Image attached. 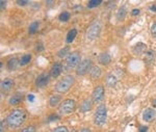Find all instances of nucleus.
Here are the masks:
<instances>
[{
    "label": "nucleus",
    "instance_id": "33",
    "mask_svg": "<svg viewBox=\"0 0 156 132\" xmlns=\"http://www.w3.org/2000/svg\"><path fill=\"white\" fill-rule=\"evenodd\" d=\"M55 120H59V117L58 115H50L49 117V120H48V121L51 122V121H55Z\"/></svg>",
    "mask_w": 156,
    "mask_h": 132
},
{
    "label": "nucleus",
    "instance_id": "32",
    "mask_svg": "<svg viewBox=\"0 0 156 132\" xmlns=\"http://www.w3.org/2000/svg\"><path fill=\"white\" fill-rule=\"evenodd\" d=\"M150 31H151L152 37L156 38V22H155V23H153V25L151 26V29H150Z\"/></svg>",
    "mask_w": 156,
    "mask_h": 132
},
{
    "label": "nucleus",
    "instance_id": "18",
    "mask_svg": "<svg viewBox=\"0 0 156 132\" xmlns=\"http://www.w3.org/2000/svg\"><path fill=\"white\" fill-rule=\"evenodd\" d=\"M92 106H93V103L90 99H87L82 102V104L80 105V110L82 113H87V111H90L92 109Z\"/></svg>",
    "mask_w": 156,
    "mask_h": 132
},
{
    "label": "nucleus",
    "instance_id": "17",
    "mask_svg": "<svg viewBox=\"0 0 156 132\" xmlns=\"http://www.w3.org/2000/svg\"><path fill=\"white\" fill-rule=\"evenodd\" d=\"M101 69H100L99 67H97V66H94V67H92L91 71H90V75H91L92 79H98V78L101 76Z\"/></svg>",
    "mask_w": 156,
    "mask_h": 132
},
{
    "label": "nucleus",
    "instance_id": "35",
    "mask_svg": "<svg viewBox=\"0 0 156 132\" xmlns=\"http://www.w3.org/2000/svg\"><path fill=\"white\" fill-rule=\"evenodd\" d=\"M139 14V9H134L131 11V15L132 16H137Z\"/></svg>",
    "mask_w": 156,
    "mask_h": 132
},
{
    "label": "nucleus",
    "instance_id": "41",
    "mask_svg": "<svg viewBox=\"0 0 156 132\" xmlns=\"http://www.w3.org/2000/svg\"><path fill=\"white\" fill-rule=\"evenodd\" d=\"M80 132H91V130H90V129H87V128H84V129H82Z\"/></svg>",
    "mask_w": 156,
    "mask_h": 132
},
{
    "label": "nucleus",
    "instance_id": "12",
    "mask_svg": "<svg viewBox=\"0 0 156 132\" xmlns=\"http://www.w3.org/2000/svg\"><path fill=\"white\" fill-rule=\"evenodd\" d=\"M61 72H63V65L59 63H55L54 65L52 66L51 70H50V76L56 78L61 75Z\"/></svg>",
    "mask_w": 156,
    "mask_h": 132
},
{
    "label": "nucleus",
    "instance_id": "21",
    "mask_svg": "<svg viewBox=\"0 0 156 132\" xmlns=\"http://www.w3.org/2000/svg\"><path fill=\"white\" fill-rule=\"evenodd\" d=\"M76 35H77V30L75 28L71 29L67 35V43H72L76 38Z\"/></svg>",
    "mask_w": 156,
    "mask_h": 132
},
{
    "label": "nucleus",
    "instance_id": "29",
    "mask_svg": "<svg viewBox=\"0 0 156 132\" xmlns=\"http://www.w3.org/2000/svg\"><path fill=\"white\" fill-rule=\"evenodd\" d=\"M52 132H69V130L66 126H59V127H56L55 129L52 130Z\"/></svg>",
    "mask_w": 156,
    "mask_h": 132
},
{
    "label": "nucleus",
    "instance_id": "20",
    "mask_svg": "<svg viewBox=\"0 0 156 132\" xmlns=\"http://www.w3.org/2000/svg\"><path fill=\"white\" fill-rule=\"evenodd\" d=\"M19 65H20V61H18V58H16V57L11 58L7 61V68H9V70H11V71L12 70H16Z\"/></svg>",
    "mask_w": 156,
    "mask_h": 132
},
{
    "label": "nucleus",
    "instance_id": "11",
    "mask_svg": "<svg viewBox=\"0 0 156 132\" xmlns=\"http://www.w3.org/2000/svg\"><path fill=\"white\" fill-rule=\"evenodd\" d=\"M156 118V111L153 108H147L143 113V119L146 122H152Z\"/></svg>",
    "mask_w": 156,
    "mask_h": 132
},
{
    "label": "nucleus",
    "instance_id": "2",
    "mask_svg": "<svg viewBox=\"0 0 156 132\" xmlns=\"http://www.w3.org/2000/svg\"><path fill=\"white\" fill-rule=\"evenodd\" d=\"M73 84H74V77L71 75H67L61 81L57 82L56 87H55V91L59 94H65L71 89Z\"/></svg>",
    "mask_w": 156,
    "mask_h": 132
},
{
    "label": "nucleus",
    "instance_id": "23",
    "mask_svg": "<svg viewBox=\"0 0 156 132\" xmlns=\"http://www.w3.org/2000/svg\"><path fill=\"white\" fill-rule=\"evenodd\" d=\"M39 26H40V22H38V21L31 23L30 26H29V28H28L29 33H30V35H33V33L37 32L38 29H39Z\"/></svg>",
    "mask_w": 156,
    "mask_h": 132
},
{
    "label": "nucleus",
    "instance_id": "5",
    "mask_svg": "<svg viewBox=\"0 0 156 132\" xmlns=\"http://www.w3.org/2000/svg\"><path fill=\"white\" fill-rule=\"evenodd\" d=\"M76 108V103L74 100L68 99L63 101L59 104V113L61 115H69V113H73Z\"/></svg>",
    "mask_w": 156,
    "mask_h": 132
},
{
    "label": "nucleus",
    "instance_id": "1",
    "mask_svg": "<svg viewBox=\"0 0 156 132\" xmlns=\"http://www.w3.org/2000/svg\"><path fill=\"white\" fill-rule=\"evenodd\" d=\"M27 119V111L24 109H15L9 115L6 119L7 125L11 128H17L20 127Z\"/></svg>",
    "mask_w": 156,
    "mask_h": 132
},
{
    "label": "nucleus",
    "instance_id": "43",
    "mask_svg": "<svg viewBox=\"0 0 156 132\" xmlns=\"http://www.w3.org/2000/svg\"><path fill=\"white\" fill-rule=\"evenodd\" d=\"M111 132H115V131H111Z\"/></svg>",
    "mask_w": 156,
    "mask_h": 132
},
{
    "label": "nucleus",
    "instance_id": "4",
    "mask_svg": "<svg viewBox=\"0 0 156 132\" xmlns=\"http://www.w3.org/2000/svg\"><path fill=\"white\" fill-rule=\"evenodd\" d=\"M81 56L80 53L77 51H74L72 53H70L66 58V65H67L68 69H73L79 66V63H81Z\"/></svg>",
    "mask_w": 156,
    "mask_h": 132
},
{
    "label": "nucleus",
    "instance_id": "14",
    "mask_svg": "<svg viewBox=\"0 0 156 132\" xmlns=\"http://www.w3.org/2000/svg\"><path fill=\"white\" fill-rule=\"evenodd\" d=\"M147 50V45L144 43H137L136 45H134L133 47V53L136 55H142L144 54Z\"/></svg>",
    "mask_w": 156,
    "mask_h": 132
},
{
    "label": "nucleus",
    "instance_id": "15",
    "mask_svg": "<svg viewBox=\"0 0 156 132\" xmlns=\"http://www.w3.org/2000/svg\"><path fill=\"white\" fill-rule=\"evenodd\" d=\"M98 61L101 65H104V66H107L110 63L111 61V57L108 53H101L98 57Z\"/></svg>",
    "mask_w": 156,
    "mask_h": 132
},
{
    "label": "nucleus",
    "instance_id": "42",
    "mask_svg": "<svg viewBox=\"0 0 156 132\" xmlns=\"http://www.w3.org/2000/svg\"><path fill=\"white\" fill-rule=\"evenodd\" d=\"M72 132H77V131H75V130H73V131H72Z\"/></svg>",
    "mask_w": 156,
    "mask_h": 132
},
{
    "label": "nucleus",
    "instance_id": "38",
    "mask_svg": "<svg viewBox=\"0 0 156 132\" xmlns=\"http://www.w3.org/2000/svg\"><path fill=\"white\" fill-rule=\"evenodd\" d=\"M0 5H1V9H4L5 5H6V2H5V1H3V0H1V1H0Z\"/></svg>",
    "mask_w": 156,
    "mask_h": 132
},
{
    "label": "nucleus",
    "instance_id": "8",
    "mask_svg": "<svg viewBox=\"0 0 156 132\" xmlns=\"http://www.w3.org/2000/svg\"><path fill=\"white\" fill-rule=\"evenodd\" d=\"M104 87L102 85H98L93 92V100L95 102H101L104 99Z\"/></svg>",
    "mask_w": 156,
    "mask_h": 132
},
{
    "label": "nucleus",
    "instance_id": "6",
    "mask_svg": "<svg viewBox=\"0 0 156 132\" xmlns=\"http://www.w3.org/2000/svg\"><path fill=\"white\" fill-rule=\"evenodd\" d=\"M100 31H101V25H100L99 22H95L93 23L91 26L89 27L87 29V37L89 38L90 40H95L98 35H100Z\"/></svg>",
    "mask_w": 156,
    "mask_h": 132
},
{
    "label": "nucleus",
    "instance_id": "36",
    "mask_svg": "<svg viewBox=\"0 0 156 132\" xmlns=\"http://www.w3.org/2000/svg\"><path fill=\"white\" fill-rule=\"evenodd\" d=\"M0 132H5V127H4V122H1L0 124Z\"/></svg>",
    "mask_w": 156,
    "mask_h": 132
},
{
    "label": "nucleus",
    "instance_id": "31",
    "mask_svg": "<svg viewBox=\"0 0 156 132\" xmlns=\"http://www.w3.org/2000/svg\"><path fill=\"white\" fill-rule=\"evenodd\" d=\"M17 4L21 5V6H27L29 4V1H27V0H18Z\"/></svg>",
    "mask_w": 156,
    "mask_h": 132
},
{
    "label": "nucleus",
    "instance_id": "26",
    "mask_svg": "<svg viewBox=\"0 0 156 132\" xmlns=\"http://www.w3.org/2000/svg\"><path fill=\"white\" fill-rule=\"evenodd\" d=\"M69 51H70L69 47L63 48L61 51H58V53H57V56L61 57V58H63V57H65V56H68V55H69V54H68V53H69Z\"/></svg>",
    "mask_w": 156,
    "mask_h": 132
},
{
    "label": "nucleus",
    "instance_id": "9",
    "mask_svg": "<svg viewBox=\"0 0 156 132\" xmlns=\"http://www.w3.org/2000/svg\"><path fill=\"white\" fill-rule=\"evenodd\" d=\"M1 91L7 93V92L12 91L13 87H15V81L12 78H4L2 81H1Z\"/></svg>",
    "mask_w": 156,
    "mask_h": 132
},
{
    "label": "nucleus",
    "instance_id": "30",
    "mask_svg": "<svg viewBox=\"0 0 156 132\" xmlns=\"http://www.w3.org/2000/svg\"><path fill=\"white\" fill-rule=\"evenodd\" d=\"M21 132H35V126H28V127L24 128Z\"/></svg>",
    "mask_w": 156,
    "mask_h": 132
},
{
    "label": "nucleus",
    "instance_id": "27",
    "mask_svg": "<svg viewBox=\"0 0 156 132\" xmlns=\"http://www.w3.org/2000/svg\"><path fill=\"white\" fill-rule=\"evenodd\" d=\"M70 17H71V15H70L69 12H64L59 15V20L63 22H67L70 19Z\"/></svg>",
    "mask_w": 156,
    "mask_h": 132
},
{
    "label": "nucleus",
    "instance_id": "22",
    "mask_svg": "<svg viewBox=\"0 0 156 132\" xmlns=\"http://www.w3.org/2000/svg\"><path fill=\"white\" fill-rule=\"evenodd\" d=\"M126 15H127V9H126V6H122L117 14L118 20H121V21L122 20H124L125 19V17H126Z\"/></svg>",
    "mask_w": 156,
    "mask_h": 132
},
{
    "label": "nucleus",
    "instance_id": "28",
    "mask_svg": "<svg viewBox=\"0 0 156 132\" xmlns=\"http://www.w3.org/2000/svg\"><path fill=\"white\" fill-rule=\"evenodd\" d=\"M101 3H102L101 0H91L89 2V4H87V6L90 9H94V7H97L98 5H100Z\"/></svg>",
    "mask_w": 156,
    "mask_h": 132
},
{
    "label": "nucleus",
    "instance_id": "3",
    "mask_svg": "<svg viewBox=\"0 0 156 132\" xmlns=\"http://www.w3.org/2000/svg\"><path fill=\"white\" fill-rule=\"evenodd\" d=\"M106 119H107V110H106V106L104 104L99 105L96 110L95 113V118H94V122H95V125L97 126H102L106 123Z\"/></svg>",
    "mask_w": 156,
    "mask_h": 132
},
{
    "label": "nucleus",
    "instance_id": "40",
    "mask_svg": "<svg viewBox=\"0 0 156 132\" xmlns=\"http://www.w3.org/2000/svg\"><path fill=\"white\" fill-rule=\"evenodd\" d=\"M150 9H151V11H153V12H156V4L151 5V6H150Z\"/></svg>",
    "mask_w": 156,
    "mask_h": 132
},
{
    "label": "nucleus",
    "instance_id": "7",
    "mask_svg": "<svg viewBox=\"0 0 156 132\" xmlns=\"http://www.w3.org/2000/svg\"><path fill=\"white\" fill-rule=\"evenodd\" d=\"M91 65H92V61H90V59H84V61H81V63H79V66L77 67V69H76L77 75H79V76L85 75V74L89 72L90 68H91Z\"/></svg>",
    "mask_w": 156,
    "mask_h": 132
},
{
    "label": "nucleus",
    "instance_id": "39",
    "mask_svg": "<svg viewBox=\"0 0 156 132\" xmlns=\"http://www.w3.org/2000/svg\"><path fill=\"white\" fill-rule=\"evenodd\" d=\"M27 99H28L30 102H33V101H35V96H33V95H28V96H27Z\"/></svg>",
    "mask_w": 156,
    "mask_h": 132
},
{
    "label": "nucleus",
    "instance_id": "16",
    "mask_svg": "<svg viewBox=\"0 0 156 132\" xmlns=\"http://www.w3.org/2000/svg\"><path fill=\"white\" fill-rule=\"evenodd\" d=\"M22 101H23V95H22V94H15V95H13L9 98V103L11 104V105H18V104H20Z\"/></svg>",
    "mask_w": 156,
    "mask_h": 132
},
{
    "label": "nucleus",
    "instance_id": "25",
    "mask_svg": "<svg viewBox=\"0 0 156 132\" xmlns=\"http://www.w3.org/2000/svg\"><path fill=\"white\" fill-rule=\"evenodd\" d=\"M59 101H61V97H59V96H52V97L50 98V100H49L50 106H51V107L56 106L57 104L59 103Z\"/></svg>",
    "mask_w": 156,
    "mask_h": 132
},
{
    "label": "nucleus",
    "instance_id": "34",
    "mask_svg": "<svg viewBox=\"0 0 156 132\" xmlns=\"http://www.w3.org/2000/svg\"><path fill=\"white\" fill-rule=\"evenodd\" d=\"M35 49H37V51H43L44 50V45L43 44H39V45L37 46V48H35Z\"/></svg>",
    "mask_w": 156,
    "mask_h": 132
},
{
    "label": "nucleus",
    "instance_id": "19",
    "mask_svg": "<svg viewBox=\"0 0 156 132\" xmlns=\"http://www.w3.org/2000/svg\"><path fill=\"white\" fill-rule=\"evenodd\" d=\"M118 80L117 78H116V76L113 75V74H108V75L106 76V84L108 85V87H115L116 84H117Z\"/></svg>",
    "mask_w": 156,
    "mask_h": 132
},
{
    "label": "nucleus",
    "instance_id": "24",
    "mask_svg": "<svg viewBox=\"0 0 156 132\" xmlns=\"http://www.w3.org/2000/svg\"><path fill=\"white\" fill-rule=\"evenodd\" d=\"M31 61V54H25L22 56L21 61H20V66H26L28 65Z\"/></svg>",
    "mask_w": 156,
    "mask_h": 132
},
{
    "label": "nucleus",
    "instance_id": "37",
    "mask_svg": "<svg viewBox=\"0 0 156 132\" xmlns=\"http://www.w3.org/2000/svg\"><path fill=\"white\" fill-rule=\"evenodd\" d=\"M148 131V127L147 126H142L141 128H139V132H147Z\"/></svg>",
    "mask_w": 156,
    "mask_h": 132
},
{
    "label": "nucleus",
    "instance_id": "13",
    "mask_svg": "<svg viewBox=\"0 0 156 132\" xmlns=\"http://www.w3.org/2000/svg\"><path fill=\"white\" fill-rule=\"evenodd\" d=\"M144 56H145L144 57V58H145V63H147V65H152V63L155 61L156 53L153 50H148V51H146Z\"/></svg>",
    "mask_w": 156,
    "mask_h": 132
},
{
    "label": "nucleus",
    "instance_id": "10",
    "mask_svg": "<svg viewBox=\"0 0 156 132\" xmlns=\"http://www.w3.org/2000/svg\"><path fill=\"white\" fill-rule=\"evenodd\" d=\"M49 82V75L46 73L41 74V75L38 76V78L35 79V85L39 87H44L48 84Z\"/></svg>",
    "mask_w": 156,
    "mask_h": 132
}]
</instances>
